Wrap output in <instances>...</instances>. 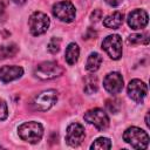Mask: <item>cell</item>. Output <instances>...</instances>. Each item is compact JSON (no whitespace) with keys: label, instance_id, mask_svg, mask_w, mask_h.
<instances>
[{"label":"cell","instance_id":"cell-1","mask_svg":"<svg viewBox=\"0 0 150 150\" xmlns=\"http://www.w3.org/2000/svg\"><path fill=\"white\" fill-rule=\"evenodd\" d=\"M18 134L21 139L35 144L38 143L43 136V128L39 122H25L18 128Z\"/></svg>","mask_w":150,"mask_h":150},{"label":"cell","instance_id":"cell-2","mask_svg":"<svg viewBox=\"0 0 150 150\" xmlns=\"http://www.w3.org/2000/svg\"><path fill=\"white\" fill-rule=\"evenodd\" d=\"M123 139L134 149H145L149 144V135L137 127L128 128L123 134Z\"/></svg>","mask_w":150,"mask_h":150},{"label":"cell","instance_id":"cell-3","mask_svg":"<svg viewBox=\"0 0 150 150\" xmlns=\"http://www.w3.org/2000/svg\"><path fill=\"white\" fill-rule=\"evenodd\" d=\"M56 101H57V91L54 89H48L41 91L33 98L32 107L34 110L38 111H47L56 103Z\"/></svg>","mask_w":150,"mask_h":150},{"label":"cell","instance_id":"cell-4","mask_svg":"<svg viewBox=\"0 0 150 150\" xmlns=\"http://www.w3.org/2000/svg\"><path fill=\"white\" fill-rule=\"evenodd\" d=\"M34 74L41 80H52L63 74V68L55 61H45L36 66Z\"/></svg>","mask_w":150,"mask_h":150},{"label":"cell","instance_id":"cell-5","mask_svg":"<svg viewBox=\"0 0 150 150\" xmlns=\"http://www.w3.org/2000/svg\"><path fill=\"white\" fill-rule=\"evenodd\" d=\"M49 18L42 13V12H34L30 16H29V30L34 36H39L43 33L47 32L48 27H49Z\"/></svg>","mask_w":150,"mask_h":150},{"label":"cell","instance_id":"cell-6","mask_svg":"<svg viewBox=\"0 0 150 150\" xmlns=\"http://www.w3.org/2000/svg\"><path fill=\"white\" fill-rule=\"evenodd\" d=\"M53 14L63 22H71L75 19L76 11L74 5L69 0L59 1L53 6Z\"/></svg>","mask_w":150,"mask_h":150},{"label":"cell","instance_id":"cell-7","mask_svg":"<svg viewBox=\"0 0 150 150\" xmlns=\"http://www.w3.org/2000/svg\"><path fill=\"white\" fill-rule=\"evenodd\" d=\"M83 117L88 123L93 124L100 131H103L109 127V117L105 114V111H103L100 108H94L88 110Z\"/></svg>","mask_w":150,"mask_h":150},{"label":"cell","instance_id":"cell-8","mask_svg":"<svg viewBox=\"0 0 150 150\" xmlns=\"http://www.w3.org/2000/svg\"><path fill=\"white\" fill-rule=\"evenodd\" d=\"M102 48L112 60H118L122 56V39L117 34L107 36L102 42Z\"/></svg>","mask_w":150,"mask_h":150},{"label":"cell","instance_id":"cell-9","mask_svg":"<svg viewBox=\"0 0 150 150\" xmlns=\"http://www.w3.org/2000/svg\"><path fill=\"white\" fill-rule=\"evenodd\" d=\"M84 136H86V132H84L83 125L80 124V123L74 122V123L69 124L68 128H67L66 142L70 146H77L83 142Z\"/></svg>","mask_w":150,"mask_h":150},{"label":"cell","instance_id":"cell-10","mask_svg":"<svg viewBox=\"0 0 150 150\" xmlns=\"http://www.w3.org/2000/svg\"><path fill=\"white\" fill-rule=\"evenodd\" d=\"M103 87L111 95L120 94L123 89V77H122V75L117 71L109 73L108 75H105V77L103 80Z\"/></svg>","mask_w":150,"mask_h":150},{"label":"cell","instance_id":"cell-11","mask_svg":"<svg viewBox=\"0 0 150 150\" xmlns=\"http://www.w3.org/2000/svg\"><path fill=\"white\" fill-rule=\"evenodd\" d=\"M128 94L131 100L137 103H141L148 94V87L143 81L138 79L131 80L128 84Z\"/></svg>","mask_w":150,"mask_h":150},{"label":"cell","instance_id":"cell-12","mask_svg":"<svg viewBox=\"0 0 150 150\" xmlns=\"http://www.w3.org/2000/svg\"><path fill=\"white\" fill-rule=\"evenodd\" d=\"M148 13L144 9H134L128 15V25L132 29H142L148 25Z\"/></svg>","mask_w":150,"mask_h":150},{"label":"cell","instance_id":"cell-13","mask_svg":"<svg viewBox=\"0 0 150 150\" xmlns=\"http://www.w3.org/2000/svg\"><path fill=\"white\" fill-rule=\"evenodd\" d=\"M23 69L19 66H4L0 68V80L5 83L21 77Z\"/></svg>","mask_w":150,"mask_h":150},{"label":"cell","instance_id":"cell-14","mask_svg":"<svg viewBox=\"0 0 150 150\" xmlns=\"http://www.w3.org/2000/svg\"><path fill=\"white\" fill-rule=\"evenodd\" d=\"M123 23V14L121 12H114L103 19V25L110 29H117Z\"/></svg>","mask_w":150,"mask_h":150},{"label":"cell","instance_id":"cell-15","mask_svg":"<svg viewBox=\"0 0 150 150\" xmlns=\"http://www.w3.org/2000/svg\"><path fill=\"white\" fill-rule=\"evenodd\" d=\"M80 55V48L75 42H71L68 45V47L66 48V53H64V57L68 64H75L77 59Z\"/></svg>","mask_w":150,"mask_h":150},{"label":"cell","instance_id":"cell-16","mask_svg":"<svg viewBox=\"0 0 150 150\" xmlns=\"http://www.w3.org/2000/svg\"><path fill=\"white\" fill-rule=\"evenodd\" d=\"M101 63H102V56L98 53H91L88 56V60H87V63H86V69L88 71L94 73L100 68Z\"/></svg>","mask_w":150,"mask_h":150},{"label":"cell","instance_id":"cell-17","mask_svg":"<svg viewBox=\"0 0 150 150\" xmlns=\"http://www.w3.org/2000/svg\"><path fill=\"white\" fill-rule=\"evenodd\" d=\"M98 89V81H97V77L95 75H88L84 77V87H83V90L86 94L88 95H91V94H95Z\"/></svg>","mask_w":150,"mask_h":150},{"label":"cell","instance_id":"cell-18","mask_svg":"<svg viewBox=\"0 0 150 150\" xmlns=\"http://www.w3.org/2000/svg\"><path fill=\"white\" fill-rule=\"evenodd\" d=\"M19 52V47L15 43H8L0 47V59L13 57Z\"/></svg>","mask_w":150,"mask_h":150},{"label":"cell","instance_id":"cell-19","mask_svg":"<svg viewBox=\"0 0 150 150\" xmlns=\"http://www.w3.org/2000/svg\"><path fill=\"white\" fill-rule=\"evenodd\" d=\"M128 42L131 45H148L149 43V35L146 33H138V34H132L129 36Z\"/></svg>","mask_w":150,"mask_h":150},{"label":"cell","instance_id":"cell-20","mask_svg":"<svg viewBox=\"0 0 150 150\" xmlns=\"http://www.w3.org/2000/svg\"><path fill=\"white\" fill-rule=\"evenodd\" d=\"M111 148V141L107 137H100L90 145V149H98V150H107Z\"/></svg>","mask_w":150,"mask_h":150},{"label":"cell","instance_id":"cell-21","mask_svg":"<svg viewBox=\"0 0 150 150\" xmlns=\"http://www.w3.org/2000/svg\"><path fill=\"white\" fill-rule=\"evenodd\" d=\"M105 107H107V109H108L110 112L116 114V112H118V110H120V108H121V102H120L117 98L107 100V102H105Z\"/></svg>","mask_w":150,"mask_h":150},{"label":"cell","instance_id":"cell-22","mask_svg":"<svg viewBox=\"0 0 150 150\" xmlns=\"http://www.w3.org/2000/svg\"><path fill=\"white\" fill-rule=\"evenodd\" d=\"M60 43H61V40L59 38H52L50 41L48 42L47 48L52 54H56L60 50Z\"/></svg>","mask_w":150,"mask_h":150},{"label":"cell","instance_id":"cell-23","mask_svg":"<svg viewBox=\"0 0 150 150\" xmlns=\"http://www.w3.org/2000/svg\"><path fill=\"white\" fill-rule=\"evenodd\" d=\"M8 116V109H7V104L6 102L0 98V121H4L6 120Z\"/></svg>","mask_w":150,"mask_h":150},{"label":"cell","instance_id":"cell-24","mask_svg":"<svg viewBox=\"0 0 150 150\" xmlns=\"http://www.w3.org/2000/svg\"><path fill=\"white\" fill-rule=\"evenodd\" d=\"M100 19H102V11L101 9H94V12L90 15V20L94 22H97Z\"/></svg>","mask_w":150,"mask_h":150},{"label":"cell","instance_id":"cell-25","mask_svg":"<svg viewBox=\"0 0 150 150\" xmlns=\"http://www.w3.org/2000/svg\"><path fill=\"white\" fill-rule=\"evenodd\" d=\"M109 6H112V7H116V6H118L121 2H122V0H104Z\"/></svg>","mask_w":150,"mask_h":150},{"label":"cell","instance_id":"cell-26","mask_svg":"<svg viewBox=\"0 0 150 150\" xmlns=\"http://www.w3.org/2000/svg\"><path fill=\"white\" fill-rule=\"evenodd\" d=\"M15 4H18V5H22V4H25L26 2V0H13Z\"/></svg>","mask_w":150,"mask_h":150},{"label":"cell","instance_id":"cell-27","mask_svg":"<svg viewBox=\"0 0 150 150\" xmlns=\"http://www.w3.org/2000/svg\"><path fill=\"white\" fill-rule=\"evenodd\" d=\"M145 124L149 127V112L146 114V116H145Z\"/></svg>","mask_w":150,"mask_h":150},{"label":"cell","instance_id":"cell-28","mask_svg":"<svg viewBox=\"0 0 150 150\" xmlns=\"http://www.w3.org/2000/svg\"><path fill=\"white\" fill-rule=\"evenodd\" d=\"M0 148H1V146H0Z\"/></svg>","mask_w":150,"mask_h":150}]
</instances>
